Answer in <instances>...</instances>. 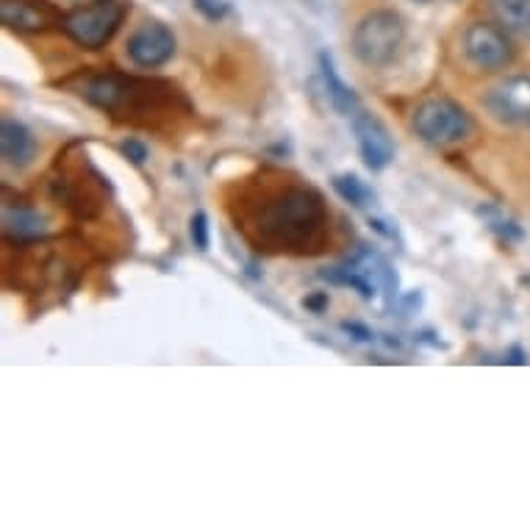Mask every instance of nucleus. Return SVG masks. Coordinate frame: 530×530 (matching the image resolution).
<instances>
[{
	"label": "nucleus",
	"mask_w": 530,
	"mask_h": 530,
	"mask_svg": "<svg viewBox=\"0 0 530 530\" xmlns=\"http://www.w3.org/2000/svg\"><path fill=\"white\" fill-rule=\"evenodd\" d=\"M331 214L309 184L261 186L236 211V228L250 245L272 256H314L328 245Z\"/></svg>",
	"instance_id": "obj_1"
},
{
	"label": "nucleus",
	"mask_w": 530,
	"mask_h": 530,
	"mask_svg": "<svg viewBox=\"0 0 530 530\" xmlns=\"http://www.w3.org/2000/svg\"><path fill=\"white\" fill-rule=\"evenodd\" d=\"M78 95L95 109L106 111L111 120L139 128H161L192 114V103L184 89L164 78H139L117 70L92 73L81 81Z\"/></svg>",
	"instance_id": "obj_2"
},
{
	"label": "nucleus",
	"mask_w": 530,
	"mask_h": 530,
	"mask_svg": "<svg viewBox=\"0 0 530 530\" xmlns=\"http://www.w3.org/2000/svg\"><path fill=\"white\" fill-rule=\"evenodd\" d=\"M403 42H406V23L392 9H375L367 17H361L350 39L358 62L372 70H381L395 62Z\"/></svg>",
	"instance_id": "obj_3"
},
{
	"label": "nucleus",
	"mask_w": 530,
	"mask_h": 530,
	"mask_svg": "<svg viewBox=\"0 0 530 530\" xmlns=\"http://www.w3.org/2000/svg\"><path fill=\"white\" fill-rule=\"evenodd\" d=\"M411 128L420 136L422 142H428L433 148H453L467 142L475 123L469 117L464 106H458L456 100L444 98V95H433L425 98L411 114Z\"/></svg>",
	"instance_id": "obj_4"
},
{
	"label": "nucleus",
	"mask_w": 530,
	"mask_h": 530,
	"mask_svg": "<svg viewBox=\"0 0 530 530\" xmlns=\"http://www.w3.org/2000/svg\"><path fill=\"white\" fill-rule=\"evenodd\" d=\"M125 20L123 0H92L87 6L64 14L62 28L84 50L106 48Z\"/></svg>",
	"instance_id": "obj_5"
},
{
	"label": "nucleus",
	"mask_w": 530,
	"mask_h": 530,
	"mask_svg": "<svg viewBox=\"0 0 530 530\" xmlns=\"http://www.w3.org/2000/svg\"><path fill=\"white\" fill-rule=\"evenodd\" d=\"M461 48H464L467 62L475 70H483V73L506 70L508 64L514 62V56H517L511 34H508L506 28H500V25L494 23L469 25L467 31H464V39H461Z\"/></svg>",
	"instance_id": "obj_6"
},
{
	"label": "nucleus",
	"mask_w": 530,
	"mask_h": 530,
	"mask_svg": "<svg viewBox=\"0 0 530 530\" xmlns=\"http://www.w3.org/2000/svg\"><path fill=\"white\" fill-rule=\"evenodd\" d=\"M489 117L506 128L530 131V73L500 78L483 98Z\"/></svg>",
	"instance_id": "obj_7"
},
{
	"label": "nucleus",
	"mask_w": 530,
	"mask_h": 530,
	"mask_svg": "<svg viewBox=\"0 0 530 530\" xmlns=\"http://www.w3.org/2000/svg\"><path fill=\"white\" fill-rule=\"evenodd\" d=\"M125 53L139 70H159L175 56L173 31L164 23H145L128 37Z\"/></svg>",
	"instance_id": "obj_8"
},
{
	"label": "nucleus",
	"mask_w": 530,
	"mask_h": 530,
	"mask_svg": "<svg viewBox=\"0 0 530 530\" xmlns=\"http://www.w3.org/2000/svg\"><path fill=\"white\" fill-rule=\"evenodd\" d=\"M353 134H356L358 153L372 173H381L395 161V142L389 136V128L375 114L356 111L353 114Z\"/></svg>",
	"instance_id": "obj_9"
},
{
	"label": "nucleus",
	"mask_w": 530,
	"mask_h": 530,
	"mask_svg": "<svg viewBox=\"0 0 530 530\" xmlns=\"http://www.w3.org/2000/svg\"><path fill=\"white\" fill-rule=\"evenodd\" d=\"M0 17L6 28L23 34H37L64 23V14L50 0H0Z\"/></svg>",
	"instance_id": "obj_10"
},
{
	"label": "nucleus",
	"mask_w": 530,
	"mask_h": 530,
	"mask_svg": "<svg viewBox=\"0 0 530 530\" xmlns=\"http://www.w3.org/2000/svg\"><path fill=\"white\" fill-rule=\"evenodd\" d=\"M0 156L12 170H25L37 159V139L17 120H3L0 125Z\"/></svg>",
	"instance_id": "obj_11"
},
{
	"label": "nucleus",
	"mask_w": 530,
	"mask_h": 530,
	"mask_svg": "<svg viewBox=\"0 0 530 530\" xmlns=\"http://www.w3.org/2000/svg\"><path fill=\"white\" fill-rule=\"evenodd\" d=\"M48 234V222L31 206H3V236L14 242V245H25V242H37Z\"/></svg>",
	"instance_id": "obj_12"
},
{
	"label": "nucleus",
	"mask_w": 530,
	"mask_h": 530,
	"mask_svg": "<svg viewBox=\"0 0 530 530\" xmlns=\"http://www.w3.org/2000/svg\"><path fill=\"white\" fill-rule=\"evenodd\" d=\"M489 12L511 37L530 42V0H486Z\"/></svg>",
	"instance_id": "obj_13"
},
{
	"label": "nucleus",
	"mask_w": 530,
	"mask_h": 530,
	"mask_svg": "<svg viewBox=\"0 0 530 530\" xmlns=\"http://www.w3.org/2000/svg\"><path fill=\"white\" fill-rule=\"evenodd\" d=\"M320 73H322V84L328 89V98H331V106L339 114H356L358 111V95L353 89L347 87L345 81H342V75L336 73V67H333V59L322 50L320 53Z\"/></svg>",
	"instance_id": "obj_14"
},
{
	"label": "nucleus",
	"mask_w": 530,
	"mask_h": 530,
	"mask_svg": "<svg viewBox=\"0 0 530 530\" xmlns=\"http://www.w3.org/2000/svg\"><path fill=\"white\" fill-rule=\"evenodd\" d=\"M333 192L339 195V198L345 200V203H350V206H356V209H367L372 203V189L358 175H336L333 178Z\"/></svg>",
	"instance_id": "obj_15"
},
{
	"label": "nucleus",
	"mask_w": 530,
	"mask_h": 530,
	"mask_svg": "<svg viewBox=\"0 0 530 530\" xmlns=\"http://www.w3.org/2000/svg\"><path fill=\"white\" fill-rule=\"evenodd\" d=\"M481 217L489 222V228H492L494 234H500L503 239H522V228H519L511 217H506L500 209L486 206V209H481Z\"/></svg>",
	"instance_id": "obj_16"
},
{
	"label": "nucleus",
	"mask_w": 530,
	"mask_h": 530,
	"mask_svg": "<svg viewBox=\"0 0 530 530\" xmlns=\"http://www.w3.org/2000/svg\"><path fill=\"white\" fill-rule=\"evenodd\" d=\"M189 234L198 250H209V214L206 211H195L192 222H189Z\"/></svg>",
	"instance_id": "obj_17"
},
{
	"label": "nucleus",
	"mask_w": 530,
	"mask_h": 530,
	"mask_svg": "<svg viewBox=\"0 0 530 530\" xmlns=\"http://www.w3.org/2000/svg\"><path fill=\"white\" fill-rule=\"evenodd\" d=\"M195 9H198L206 20H222L228 14V3L225 0H195Z\"/></svg>",
	"instance_id": "obj_18"
},
{
	"label": "nucleus",
	"mask_w": 530,
	"mask_h": 530,
	"mask_svg": "<svg viewBox=\"0 0 530 530\" xmlns=\"http://www.w3.org/2000/svg\"><path fill=\"white\" fill-rule=\"evenodd\" d=\"M120 150H123L125 159H131L134 164H145V161H148V148H145V142H139V139H125Z\"/></svg>",
	"instance_id": "obj_19"
},
{
	"label": "nucleus",
	"mask_w": 530,
	"mask_h": 530,
	"mask_svg": "<svg viewBox=\"0 0 530 530\" xmlns=\"http://www.w3.org/2000/svg\"><path fill=\"white\" fill-rule=\"evenodd\" d=\"M345 331L347 333H358L356 339H361V342H370L372 333L367 331V328H361V325H356V322H345Z\"/></svg>",
	"instance_id": "obj_20"
},
{
	"label": "nucleus",
	"mask_w": 530,
	"mask_h": 530,
	"mask_svg": "<svg viewBox=\"0 0 530 530\" xmlns=\"http://www.w3.org/2000/svg\"><path fill=\"white\" fill-rule=\"evenodd\" d=\"M325 306H328V295H314V297H309V300H306V309L317 311V314H320Z\"/></svg>",
	"instance_id": "obj_21"
},
{
	"label": "nucleus",
	"mask_w": 530,
	"mask_h": 530,
	"mask_svg": "<svg viewBox=\"0 0 530 530\" xmlns=\"http://www.w3.org/2000/svg\"><path fill=\"white\" fill-rule=\"evenodd\" d=\"M414 3H431V0H414Z\"/></svg>",
	"instance_id": "obj_22"
}]
</instances>
